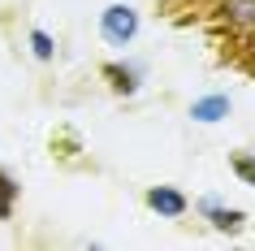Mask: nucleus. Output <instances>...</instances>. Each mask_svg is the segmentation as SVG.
<instances>
[{
	"label": "nucleus",
	"instance_id": "f257e3e1",
	"mask_svg": "<svg viewBox=\"0 0 255 251\" xmlns=\"http://www.w3.org/2000/svg\"><path fill=\"white\" fill-rule=\"evenodd\" d=\"M100 26H104V39L108 43H130L138 35V13H134V9H126V4H113V9H104Z\"/></svg>",
	"mask_w": 255,
	"mask_h": 251
},
{
	"label": "nucleus",
	"instance_id": "f03ea898",
	"mask_svg": "<svg viewBox=\"0 0 255 251\" xmlns=\"http://www.w3.org/2000/svg\"><path fill=\"white\" fill-rule=\"evenodd\" d=\"M147 204L156 212H164V217H182V212H186V199L177 195L173 186H151V191H147Z\"/></svg>",
	"mask_w": 255,
	"mask_h": 251
},
{
	"label": "nucleus",
	"instance_id": "7ed1b4c3",
	"mask_svg": "<svg viewBox=\"0 0 255 251\" xmlns=\"http://www.w3.org/2000/svg\"><path fill=\"white\" fill-rule=\"evenodd\" d=\"M225 113H229V95H208V100H199V104L190 108L195 121H221Z\"/></svg>",
	"mask_w": 255,
	"mask_h": 251
},
{
	"label": "nucleus",
	"instance_id": "20e7f679",
	"mask_svg": "<svg viewBox=\"0 0 255 251\" xmlns=\"http://www.w3.org/2000/svg\"><path fill=\"white\" fill-rule=\"evenodd\" d=\"M225 13L238 22H255V0H225Z\"/></svg>",
	"mask_w": 255,
	"mask_h": 251
},
{
	"label": "nucleus",
	"instance_id": "39448f33",
	"mask_svg": "<svg viewBox=\"0 0 255 251\" xmlns=\"http://www.w3.org/2000/svg\"><path fill=\"white\" fill-rule=\"evenodd\" d=\"M203 208L212 212V221L221 225V230H238V221H242V212H221V208H216V204H212V199H208Z\"/></svg>",
	"mask_w": 255,
	"mask_h": 251
},
{
	"label": "nucleus",
	"instance_id": "423d86ee",
	"mask_svg": "<svg viewBox=\"0 0 255 251\" xmlns=\"http://www.w3.org/2000/svg\"><path fill=\"white\" fill-rule=\"evenodd\" d=\"M30 48H35V56H43V61H48V56L56 52V43L48 39V35H43V30H30Z\"/></svg>",
	"mask_w": 255,
	"mask_h": 251
},
{
	"label": "nucleus",
	"instance_id": "0eeeda50",
	"mask_svg": "<svg viewBox=\"0 0 255 251\" xmlns=\"http://www.w3.org/2000/svg\"><path fill=\"white\" fill-rule=\"evenodd\" d=\"M17 195V186L9 182V178H0V217H9V199Z\"/></svg>",
	"mask_w": 255,
	"mask_h": 251
},
{
	"label": "nucleus",
	"instance_id": "6e6552de",
	"mask_svg": "<svg viewBox=\"0 0 255 251\" xmlns=\"http://www.w3.org/2000/svg\"><path fill=\"white\" fill-rule=\"evenodd\" d=\"M108 78H117V87H121V91H134V74H126V69H117V65H113V69H108Z\"/></svg>",
	"mask_w": 255,
	"mask_h": 251
},
{
	"label": "nucleus",
	"instance_id": "1a4fd4ad",
	"mask_svg": "<svg viewBox=\"0 0 255 251\" xmlns=\"http://www.w3.org/2000/svg\"><path fill=\"white\" fill-rule=\"evenodd\" d=\"M234 169H238L242 178H247V182L255 186V160H234Z\"/></svg>",
	"mask_w": 255,
	"mask_h": 251
}]
</instances>
